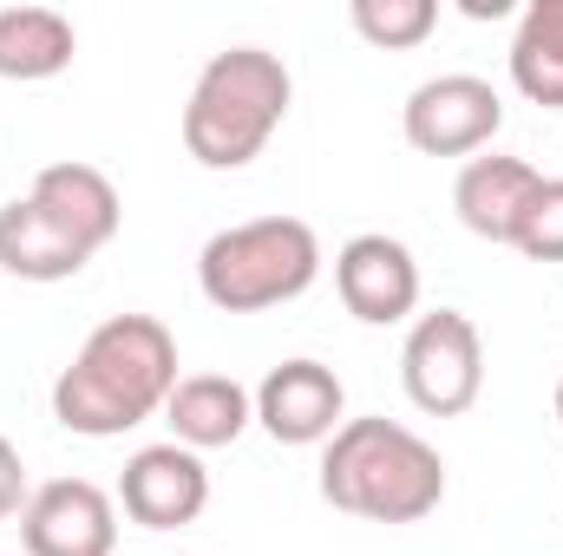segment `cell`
<instances>
[{"mask_svg": "<svg viewBox=\"0 0 563 556\" xmlns=\"http://www.w3.org/2000/svg\"><path fill=\"white\" fill-rule=\"evenodd\" d=\"M177 380V334L157 314H112L79 341L73 367H59L53 419L79 438H125L132 425L164 413Z\"/></svg>", "mask_w": 563, "mask_h": 556, "instance_id": "6da1fadb", "label": "cell"}, {"mask_svg": "<svg viewBox=\"0 0 563 556\" xmlns=\"http://www.w3.org/2000/svg\"><path fill=\"white\" fill-rule=\"evenodd\" d=\"M125 223V197L99 164H46L26 197L0 203V269L13 281H73Z\"/></svg>", "mask_w": 563, "mask_h": 556, "instance_id": "7a4b0ae2", "label": "cell"}, {"mask_svg": "<svg viewBox=\"0 0 563 556\" xmlns=\"http://www.w3.org/2000/svg\"><path fill=\"white\" fill-rule=\"evenodd\" d=\"M321 498L361 524H420L445 504V458L400 419H347L321 445Z\"/></svg>", "mask_w": 563, "mask_h": 556, "instance_id": "3957f363", "label": "cell"}, {"mask_svg": "<svg viewBox=\"0 0 563 556\" xmlns=\"http://www.w3.org/2000/svg\"><path fill=\"white\" fill-rule=\"evenodd\" d=\"M295 105V79L269 46H223L203 59L190 99H184V151L203 170H243L256 164Z\"/></svg>", "mask_w": 563, "mask_h": 556, "instance_id": "277c9868", "label": "cell"}, {"mask_svg": "<svg viewBox=\"0 0 563 556\" xmlns=\"http://www.w3.org/2000/svg\"><path fill=\"white\" fill-rule=\"evenodd\" d=\"M321 276V236L301 216H250L217 230L197 249V288L223 314H263L295 294H308Z\"/></svg>", "mask_w": 563, "mask_h": 556, "instance_id": "5b68a950", "label": "cell"}, {"mask_svg": "<svg viewBox=\"0 0 563 556\" xmlns=\"http://www.w3.org/2000/svg\"><path fill=\"white\" fill-rule=\"evenodd\" d=\"M400 387L426 419H459L485 393V341L465 308H432L413 314L407 347H400Z\"/></svg>", "mask_w": 563, "mask_h": 556, "instance_id": "8992f818", "label": "cell"}, {"mask_svg": "<svg viewBox=\"0 0 563 556\" xmlns=\"http://www.w3.org/2000/svg\"><path fill=\"white\" fill-rule=\"evenodd\" d=\"M400 132L420 157H478L505 132V99L478 73H439V79H420L407 92Z\"/></svg>", "mask_w": 563, "mask_h": 556, "instance_id": "52a82bcc", "label": "cell"}, {"mask_svg": "<svg viewBox=\"0 0 563 556\" xmlns=\"http://www.w3.org/2000/svg\"><path fill=\"white\" fill-rule=\"evenodd\" d=\"M334 288L361 327H400L420 308V256L387 230H361L334 256Z\"/></svg>", "mask_w": 563, "mask_h": 556, "instance_id": "ba28073f", "label": "cell"}, {"mask_svg": "<svg viewBox=\"0 0 563 556\" xmlns=\"http://www.w3.org/2000/svg\"><path fill=\"white\" fill-rule=\"evenodd\" d=\"M26 556H112L119 551V498L92 478H46L20 511Z\"/></svg>", "mask_w": 563, "mask_h": 556, "instance_id": "9c48e42d", "label": "cell"}, {"mask_svg": "<svg viewBox=\"0 0 563 556\" xmlns=\"http://www.w3.org/2000/svg\"><path fill=\"white\" fill-rule=\"evenodd\" d=\"M210 504V465L203 452L164 438V445H139L119 471V511L144 524V531H184L197 524Z\"/></svg>", "mask_w": 563, "mask_h": 556, "instance_id": "30bf717a", "label": "cell"}, {"mask_svg": "<svg viewBox=\"0 0 563 556\" xmlns=\"http://www.w3.org/2000/svg\"><path fill=\"white\" fill-rule=\"evenodd\" d=\"M256 425L276 438V445H328L341 425H347V387L334 367L321 360H282L263 374L256 387Z\"/></svg>", "mask_w": 563, "mask_h": 556, "instance_id": "8fae6325", "label": "cell"}, {"mask_svg": "<svg viewBox=\"0 0 563 556\" xmlns=\"http://www.w3.org/2000/svg\"><path fill=\"white\" fill-rule=\"evenodd\" d=\"M544 190V170L525 164V157H505V151H478L465 157V170L452 177V210L472 236L485 243H518V223L531 210V197Z\"/></svg>", "mask_w": 563, "mask_h": 556, "instance_id": "7c38bea8", "label": "cell"}, {"mask_svg": "<svg viewBox=\"0 0 563 556\" xmlns=\"http://www.w3.org/2000/svg\"><path fill=\"white\" fill-rule=\"evenodd\" d=\"M164 425L177 445L190 452H217V445H236L250 425H256V393L230 374H184L164 400Z\"/></svg>", "mask_w": 563, "mask_h": 556, "instance_id": "4fadbf2b", "label": "cell"}, {"mask_svg": "<svg viewBox=\"0 0 563 556\" xmlns=\"http://www.w3.org/2000/svg\"><path fill=\"white\" fill-rule=\"evenodd\" d=\"M79 53V33L59 7H0V79L40 86L59 79Z\"/></svg>", "mask_w": 563, "mask_h": 556, "instance_id": "5bb4252c", "label": "cell"}, {"mask_svg": "<svg viewBox=\"0 0 563 556\" xmlns=\"http://www.w3.org/2000/svg\"><path fill=\"white\" fill-rule=\"evenodd\" d=\"M511 86L531 105L563 112V0H531L518 13V33H511Z\"/></svg>", "mask_w": 563, "mask_h": 556, "instance_id": "9a60e30c", "label": "cell"}, {"mask_svg": "<svg viewBox=\"0 0 563 556\" xmlns=\"http://www.w3.org/2000/svg\"><path fill=\"white\" fill-rule=\"evenodd\" d=\"M347 20H354V33H361L367 46H380V53H413V46L432 40V26H439V0H354Z\"/></svg>", "mask_w": 563, "mask_h": 556, "instance_id": "2e32d148", "label": "cell"}, {"mask_svg": "<svg viewBox=\"0 0 563 556\" xmlns=\"http://www.w3.org/2000/svg\"><path fill=\"white\" fill-rule=\"evenodd\" d=\"M511 249L531 256V263H563V177H544V190L531 197Z\"/></svg>", "mask_w": 563, "mask_h": 556, "instance_id": "e0dca14e", "label": "cell"}, {"mask_svg": "<svg viewBox=\"0 0 563 556\" xmlns=\"http://www.w3.org/2000/svg\"><path fill=\"white\" fill-rule=\"evenodd\" d=\"M26 498H33V491H26V458H20V445L0 432V524H7V518H20V511H26Z\"/></svg>", "mask_w": 563, "mask_h": 556, "instance_id": "ac0fdd59", "label": "cell"}, {"mask_svg": "<svg viewBox=\"0 0 563 556\" xmlns=\"http://www.w3.org/2000/svg\"><path fill=\"white\" fill-rule=\"evenodd\" d=\"M465 13H472V20H498V13H511V7H505V0H465Z\"/></svg>", "mask_w": 563, "mask_h": 556, "instance_id": "d6986e66", "label": "cell"}, {"mask_svg": "<svg viewBox=\"0 0 563 556\" xmlns=\"http://www.w3.org/2000/svg\"><path fill=\"white\" fill-rule=\"evenodd\" d=\"M558 425H563V380H558Z\"/></svg>", "mask_w": 563, "mask_h": 556, "instance_id": "ffe728a7", "label": "cell"}]
</instances>
